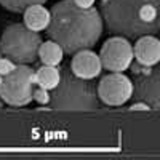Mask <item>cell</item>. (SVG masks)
Masks as SVG:
<instances>
[{
	"mask_svg": "<svg viewBox=\"0 0 160 160\" xmlns=\"http://www.w3.org/2000/svg\"><path fill=\"white\" fill-rule=\"evenodd\" d=\"M0 58H2V53H0Z\"/></svg>",
	"mask_w": 160,
	"mask_h": 160,
	"instance_id": "obj_22",
	"label": "cell"
},
{
	"mask_svg": "<svg viewBox=\"0 0 160 160\" xmlns=\"http://www.w3.org/2000/svg\"><path fill=\"white\" fill-rule=\"evenodd\" d=\"M101 2H102V3H106V2H108V0H101Z\"/></svg>",
	"mask_w": 160,
	"mask_h": 160,
	"instance_id": "obj_20",
	"label": "cell"
},
{
	"mask_svg": "<svg viewBox=\"0 0 160 160\" xmlns=\"http://www.w3.org/2000/svg\"><path fill=\"white\" fill-rule=\"evenodd\" d=\"M74 2H75L78 7H82V8H90V7L95 5L96 0H74Z\"/></svg>",
	"mask_w": 160,
	"mask_h": 160,
	"instance_id": "obj_18",
	"label": "cell"
},
{
	"mask_svg": "<svg viewBox=\"0 0 160 160\" xmlns=\"http://www.w3.org/2000/svg\"><path fill=\"white\" fill-rule=\"evenodd\" d=\"M35 85L42 87L48 91H51L53 88H55L58 83H59V69L56 68V66H42L37 72H35Z\"/></svg>",
	"mask_w": 160,
	"mask_h": 160,
	"instance_id": "obj_13",
	"label": "cell"
},
{
	"mask_svg": "<svg viewBox=\"0 0 160 160\" xmlns=\"http://www.w3.org/2000/svg\"><path fill=\"white\" fill-rule=\"evenodd\" d=\"M149 109H151L149 106L146 102H141V101H138V102L130 106V111H149Z\"/></svg>",
	"mask_w": 160,
	"mask_h": 160,
	"instance_id": "obj_17",
	"label": "cell"
},
{
	"mask_svg": "<svg viewBox=\"0 0 160 160\" xmlns=\"http://www.w3.org/2000/svg\"><path fill=\"white\" fill-rule=\"evenodd\" d=\"M62 58H64V51L55 40L42 42V45H40V48H38V59L42 61V64H45V66H58V64L62 62Z\"/></svg>",
	"mask_w": 160,
	"mask_h": 160,
	"instance_id": "obj_12",
	"label": "cell"
},
{
	"mask_svg": "<svg viewBox=\"0 0 160 160\" xmlns=\"http://www.w3.org/2000/svg\"><path fill=\"white\" fill-rule=\"evenodd\" d=\"M160 74L152 68L144 66V69L136 74L133 93H135L136 101L146 102L151 109L160 108Z\"/></svg>",
	"mask_w": 160,
	"mask_h": 160,
	"instance_id": "obj_8",
	"label": "cell"
},
{
	"mask_svg": "<svg viewBox=\"0 0 160 160\" xmlns=\"http://www.w3.org/2000/svg\"><path fill=\"white\" fill-rule=\"evenodd\" d=\"M59 83L50 95V106L55 111H95L99 109L96 88L90 80L72 74L69 66L59 69Z\"/></svg>",
	"mask_w": 160,
	"mask_h": 160,
	"instance_id": "obj_3",
	"label": "cell"
},
{
	"mask_svg": "<svg viewBox=\"0 0 160 160\" xmlns=\"http://www.w3.org/2000/svg\"><path fill=\"white\" fill-rule=\"evenodd\" d=\"M101 16L108 31L115 35H155L160 29V0H108Z\"/></svg>",
	"mask_w": 160,
	"mask_h": 160,
	"instance_id": "obj_2",
	"label": "cell"
},
{
	"mask_svg": "<svg viewBox=\"0 0 160 160\" xmlns=\"http://www.w3.org/2000/svg\"><path fill=\"white\" fill-rule=\"evenodd\" d=\"M2 102H3V101H2V99H0V108H2Z\"/></svg>",
	"mask_w": 160,
	"mask_h": 160,
	"instance_id": "obj_19",
	"label": "cell"
},
{
	"mask_svg": "<svg viewBox=\"0 0 160 160\" xmlns=\"http://www.w3.org/2000/svg\"><path fill=\"white\" fill-rule=\"evenodd\" d=\"M35 72L28 64H16V68L10 74L2 77L0 83V99L8 106L22 108L32 102Z\"/></svg>",
	"mask_w": 160,
	"mask_h": 160,
	"instance_id": "obj_5",
	"label": "cell"
},
{
	"mask_svg": "<svg viewBox=\"0 0 160 160\" xmlns=\"http://www.w3.org/2000/svg\"><path fill=\"white\" fill-rule=\"evenodd\" d=\"M98 56L104 69L111 72H123L133 62V45L127 37L115 35L106 40Z\"/></svg>",
	"mask_w": 160,
	"mask_h": 160,
	"instance_id": "obj_6",
	"label": "cell"
},
{
	"mask_svg": "<svg viewBox=\"0 0 160 160\" xmlns=\"http://www.w3.org/2000/svg\"><path fill=\"white\" fill-rule=\"evenodd\" d=\"M0 83H2V75H0Z\"/></svg>",
	"mask_w": 160,
	"mask_h": 160,
	"instance_id": "obj_21",
	"label": "cell"
},
{
	"mask_svg": "<svg viewBox=\"0 0 160 160\" xmlns=\"http://www.w3.org/2000/svg\"><path fill=\"white\" fill-rule=\"evenodd\" d=\"M133 58L141 66H152L160 61V42L155 35H141L138 37L135 47H133Z\"/></svg>",
	"mask_w": 160,
	"mask_h": 160,
	"instance_id": "obj_10",
	"label": "cell"
},
{
	"mask_svg": "<svg viewBox=\"0 0 160 160\" xmlns=\"http://www.w3.org/2000/svg\"><path fill=\"white\" fill-rule=\"evenodd\" d=\"M69 68L74 75L85 78V80H93L101 74L102 64L96 53L87 48V50H80L74 53V58L69 64Z\"/></svg>",
	"mask_w": 160,
	"mask_h": 160,
	"instance_id": "obj_9",
	"label": "cell"
},
{
	"mask_svg": "<svg viewBox=\"0 0 160 160\" xmlns=\"http://www.w3.org/2000/svg\"><path fill=\"white\" fill-rule=\"evenodd\" d=\"M22 13H24L26 28H29L31 31H35V32L47 31L50 24V10H47L43 5H31Z\"/></svg>",
	"mask_w": 160,
	"mask_h": 160,
	"instance_id": "obj_11",
	"label": "cell"
},
{
	"mask_svg": "<svg viewBox=\"0 0 160 160\" xmlns=\"http://www.w3.org/2000/svg\"><path fill=\"white\" fill-rule=\"evenodd\" d=\"M16 68V64L13 62L11 59H8V58H0V75H7V74H10L13 69Z\"/></svg>",
	"mask_w": 160,
	"mask_h": 160,
	"instance_id": "obj_16",
	"label": "cell"
},
{
	"mask_svg": "<svg viewBox=\"0 0 160 160\" xmlns=\"http://www.w3.org/2000/svg\"><path fill=\"white\" fill-rule=\"evenodd\" d=\"M98 98L108 106H123L133 96V82L123 72H111L101 78Z\"/></svg>",
	"mask_w": 160,
	"mask_h": 160,
	"instance_id": "obj_7",
	"label": "cell"
},
{
	"mask_svg": "<svg viewBox=\"0 0 160 160\" xmlns=\"http://www.w3.org/2000/svg\"><path fill=\"white\" fill-rule=\"evenodd\" d=\"M47 0H0V5L13 13H22L31 5H43Z\"/></svg>",
	"mask_w": 160,
	"mask_h": 160,
	"instance_id": "obj_14",
	"label": "cell"
},
{
	"mask_svg": "<svg viewBox=\"0 0 160 160\" xmlns=\"http://www.w3.org/2000/svg\"><path fill=\"white\" fill-rule=\"evenodd\" d=\"M32 99L38 104H50V93L48 90L38 87V88H34V95H32Z\"/></svg>",
	"mask_w": 160,
	"mask_h": 160,
	"instance_id": "obj_15",
	"label": "cell"
},
{
	"mask_svg": "<svg viewBox=\"0 0 160 160\" xmlns=\"http://www.w3.org/2000/svg\"><path fill=\"white\" fill-rule=\"evenodd\" d=\"M102 29V16L95 7L82 8L74 0H61L50 10L47 32L68 55L95 47Z\"/></svg>",
	"mask_w": 160,
	"mask_h": 160,
	"instance_id": "obj_1",
	"label": "cell"
},
{
	"mask_svg": "<svg viewBox=\"0 0 160 160\" xmlns=\"http://www.w3.org/2000/svg\"><path fill=\"white\" fill-rule=\"evenodd\" d=\"M42 42L38 32L26 28L24 22H15L10 24L0 37V53L15 64H31L38 59Z\"/></svg>",
	"mask_w": 160,
	"mask_h": 160,
	"instance_id": "obj_4",
	"label": "cell"
}]
</instances>
